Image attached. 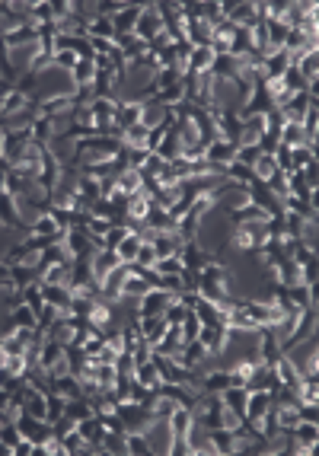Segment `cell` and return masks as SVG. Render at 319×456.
I'll use <instances>...</instances> for the list:
<instances>
[{
    "instance_id": "6da1fadb",
    "label": "cell",
    "mask_w": 319,
    "mask_h": 456,
    "mask_svg": "<svg viewBox=\"0 0 319 456\" xmlns=\"http://www.w3.org/2000/svg\"><path fill=\"white\" fill-rule=\"evenodd\" d=\"M208 198H211V204L223 207L227 214H230V211H236V207L252 204V198H249V185H243V182H233V179L217 182V185L208 192Z\"/></svg>"
},
{
    "instance_id": "7a4b0ae2",
    "label": "cell",
    "mask_w": 319,
    "mask_h": 456,
    "mask_svg": "<svg viewBox=\"0 0 319 456\" xmlns=\"http://www.w3.org/2000/svg\"><path fill=\"white\" fill-rule=\"evenodd\" d=\"M64 249L70 252V259H93L103 246H99L86 230H67V233H64Z\"/></svg>"
},
{
    "instance_id": "3957f363",
    "label": "cell",
    "mask_w": 319,
    "mask_h": 456,
    "mask_svg": "<svg viewBox=\"0 0 319 456\" xmlns=\"http://www.w3.org/2000/svg\"><path fill=\"white\" fill-rule=\"evenodd\" d=\"M115 412H118V418H122V424H125V431H144L147 424L153 422V412L138 405V402H118Z\"/></svg>"
},
{
    "instance_id": "277c9868",
    "label": "cell",
    "mask_w": 319,
    "mask_h": 456,
    "mask_svg": "<svg viewBox=\"0 0 319 456\" xmlns=\"http://www.w3.org/2000/svg\"><path fill=\"white\" fill-rule=\"evenodd\" d=\"M163 32H167V29H163V16H160V10L157 7L141 10V20H138V26H134V35H138L144 45H150V41L160 39Z\"/></svg>"
},
{
    "instance_id": "5b68a950",
    "label": "cell",
    "mask_w": 319,
    "mask_h": 456,
    "mask_svg": "<svg viewBox=\"0 0 319 456\" xmlns=\"http://www.w3.org/2000/svg\"><path fill=\"white\" fill-rule=\"evenodd\" d=\"M16 428H20V434L26 437V441H32V443H45L51 437V424L42 422V418H32V415H26V412H20Z\"/></svg>"
},
{
    "instance_id": "8992f818",
    "label": "cell",
    "mask_w": 319,
    "mask_h": 456,
    "mask_svg": "<svg viewBox=\"0 0 319 456\" xmlns=\"http://www.w3.org/2000/svg\"><path fill=\"white\" fill-rule=\"evenodd\" d=\"M176 300V294H169V290H147L144 297L138 300L141 304V310H138V316H163L167 313V306Z\"/></svg>"
},
{
    "instance_id": "52a82bcc",
    "label": "cell",
    "mask_w": 319,
    "mask_h": 456,
    "mask_svg": "<svg viewBox=\"0 0 319 456\" xmlns=\"http://www.w3.org/2000/svg\"><path fill=\"white\" fill-rule=\"evenodd\" d=\"M0 223H4V227H13V230H20V227L29 230V223L22 221V214H20V204H16V198L10 192H0Z\"/></svg>"
},
{
    "instance_id": "ba28073f",
    "label": "cell",
    "mask_w": 319,
    "mask_h": 456,
    "mask_svg": "<svg viewBox=\"0 0 319 456\" xmlns=\"http://www.w3.org/2000/svg\"><path fill=\"white\" fill-rule=\"evenodd\" d=\"M204 159H211V163H217V166H230L236 159V144L233 141H223V138L211 141V144L204 147Z\"/></svg>"
},
{
    "instance_id": "9c48e42d",
    "label": "cell",
    "mask_w": 319,
    "mask_h": 456,
    "mask_svg": "<svg viewBox=\"0 0 319 456\" xmlns=\"http://www.w3.org/2000/svg\"><path fill=\"white\" fill-rule=\"evenodd\" d=\"M141 10H144V7H138V4H134V7H128V4H125V7L112 16L115 39H118V35H131L134 32V26H138V20H141Z\"/></svg>"
},
{
    "instance_id": "30bf717a",
    "label": "cell",
    "mask_w": 319,
    "mask_h": 456,
    "mask_svg": "<svg viewBox=\"0 0 319 456\" xmlns=\"http://www.w3.org/2000/svg\"><path fill=\"white\" fill-rule=\"evenodd\" d=\"M169 325H167V319L163 316H141L138 319V332H141V339L147 341V345H157L160 339H163V332H167Z\"/></svg>"
},
{
    "instance_id": "8fae6325",
    "label": "cell",
    "mask_w": 319,
    "mask_h": 456,
    "mask_svg": "<svg viewBox=\"0 0 319 456\" xmlns=\"http://www.w3.org/2000/svg\"><path fill=\"white\" fill-rule=\"evenodd\" d=\"M90 265H93V275H96V281H103L105 275H112V271L122 265V259H118L115 249H99L96 256L90 259Z\"/></svg>"
},
{
    "instance_id": "7c38bea8",
    "label": "cell",
    "mask_w": 319,
    "mask_h": 456,
    "mask_svg": "<svg viewBox=\"0 0 319 456\" xmlns=\"http://www.w3.org/2000/svg\"><path fill=\"white\" fill-rule=\"evenodd\" d=\"M77 431H80V437H84V441L90 443L96 453H103V437H105V431H103V424H99L96 415L84 418V422H77Z\"/></svg>"
},
{
    "instance_id": "4fadbf2b",
    "label": "cell",
    "mask_w": 319,
    "mask_h": 456,
    "mask_svg": "<svg viewBox=\"0 0 319 456\" xmlns=\"http://www.w3.org/2000/svg\"><path fill=\"white\" fill-rule=\"evenodd\" d=\"M179 262L185 265V268L198 271V268H204V265L211 262V256H208V252H204L202 246H198V240H192V242H185V246L179 249Z\"/></svg>"
},
{
    "instance_id": "5bb4252c",
    "label": "cell",
    "mask_w": 319,
    "mask_h": 456,
    "mask_svg": "<svg viewBox=\"0 0 319 456\" xmlns=\"http://www.w3.org/2000/svg\"><path fill=\"white\" fill-rule=\"evenodd\" d=\"M134 380H138L141 386H150V389H157L160 383H163V377H160V367L153 364V358H147L144 364L134 367Z\"/></svg>"
},
{
    "instance_id": "9a60e30c",
    "label": "cell",
    "mask_w": 319,
    "mask_h": 456,
    "mask_svg": "<svg viewBox=\"0 0 319 456\" xmlns=\"http://www.w3.org/2000/svg\"><path fill=\"white\" fill-rule=\"evenodd\" d=\"M141 233H134V230H128L125 233V240L118 242L115 246V252H118V259H122V262H134V259H138V249H141Z\"/></svg>"
},
{
    "instance_id": "2e32d148",
    "label": "cell",
    "mask_w": 319,
    "mask_h": 456,
    "mask_svg": "<svg viewBox=\"0 0 319 456\" xmlns=\"http://www.w3.org/2000/svg\"><path fill=\"white\" fill-rule=\"evenodd\" d=\"M64 415H67L74 424L84 422V418H90V415H93L90 399H84V396H74V399H67V405H64Z\"/></svg>"
},
{
    "instance_id": "e0dca14e",
    "label": "cell",
    "mask_w": 319,
    "mask_h": 456,
    "mask_svg": "<svg viewBox=\"0 0 319 456\" xmlns=\"http://www.w3.org/2000/svg\"><path fill=\"white\" fill-rule=\"evenodd\" d=\"M86 39H105V41H115V29H112L109 16H96V20L86 26Z\"/></svg>"
},
{
    "instance_id": "ac0fdd59",
    "label": "cell",
    "mask_w": 319,
    "mask_h": 456,
    "mask_svg": "<svg viewBox=\"0 0 319 456\" xmlns=\"http://www.w3.org/2000/svg\"><path fill=\"white\" fill-rule=\"evenodd\" d=\"M227 386H233V380H230V370H214V373H208V377L202 380L204 393H217V396H221Z\"/></svg>"
},
{
    "instance_id": "d6986e66",
    "label": "cell",
    "mask_w": 319,
    "mask_h": 456,
    "mask_svg": "<svg viewBox=\"0 0 319 456\" xmlns=\"http://www.w3.org/2000/svg\"><path fill=\"white\" fill-rule=\"evenodd\" d=\"M93 77H96V64L93 61H77L74 70H70V80L77 83V90L80 86H93Z\"/></svg>"
},
{
    "instance_id": "ffe728a7",
    "label": "cell",
    "mask_w": 319,
    "mask_h": 456,
    "mask_svg": "<svg viewBox=\"0 0 319 456\" xmlns=\"http://www.w3.org/2000/svg\"><path fill=\"white\" fill-rule=\"evenodd\" d=\"M153 77H157V80H153V93H157V90H167V86H173V83L182 80V74L176 67H160Z\"/></svg>"
},
{
    "instance_id": "44dd1931",
    "label": "cell",
    "mask_w": 319,
    "mask_h": 456,
    "mask_svg": "<svg viewBox=\"0 0 319 456\" xmlns=\"http://www.w3.org/2000/svg\"><path fill=\"white\" fill-rule=\"evenodd\" d=\"M227 179H233V182H243V185H249L252 179H256V173H252V166H243V163H230L227 166Z\"/></svg>"
},
{
    "instance_id": "7402d4cb",
    "label": "cell",
    "mask_w": 319,
    "mask_h": 456,
    "mask_svg": "<svg viewBox=\"0 0 319 456\" xmlns=\"http://www.w3.org/2000/svg\"><path fill=\"white\" fill-rule=\"evenodd\" d=\"M179 332H182V341H195V339H198V332H202V323H198V316H195L192 310L185 313V319H182Z\"/></svg>"
},
{
    "instance_id": "603a6c76",
    "label": "cell",
    "mask_w": 319,
    "mask_h": 456,
    "mask_svg": "<svg viewBox=\"0 0 319 456\" xmlns=\"http://www.w3.org/2000/svg\"><path fill=\"white\" fill-rule=\"evenodd\" d=\"M153 268H157L160 275H179L185 265L179 262V256H163V259H157V262H153Z\"/></svg>"
},
{
    "instance_id": "cb8c5ba5",
    "label": "cell",
    "mask_w": 319,
    "mask_h": 456,
    "mask_svg": "<svg viewBox=\"0 0 319 456\" xmlns=\"http://www.w3.org/2000/svg\"><path fill=\"white\" fill-rule=\"evenodd\" d=\"M103 453H128L125 434H105L103 437Z\"/></svg>"
},
{
    "instance_id": "d4e9b609",
    "label": "cell",
    "mask_w": 319,
    "mask_h": 456,
    "mask_svg": "<svg viewBox=\"0 0 319 456\" xmlns=\"http://www.w3.org/2000/svg\"><path fill=\"white\" fill-rule=\"evenodd\" d=\"M185 313H188V306H182L179 300H173V304L167 306V313H163V319H167V325H182Z\"/></svg>"
},
{
    "instance_id": "484cf974",
    "label": "cell",
    "mask_w": 319,
    "mask_h": 456,
    "mask_svg": "<svg viewBox=\"0 0 319 456\" xmlns=\"http://www.w3.org/2000/svg\"><path fill=\"white\" fill-rule=\"evenodd\" d=\"M125 233H128V227H112L109 233L103 236V249H115L118 242L125 240Z\"/></svg>"
},
{
    "instance_id": "4316f807",
    "label": "cell",
    "mask_w": 319,
    "mask_h": 456,
    "mask_svg": "<svg viewBox=\"0 0 319 456\" xmlns=\"http://www.w3.org/2000/svg\"><path fill=\"white\" fill-rule=\"evenodd\" d=\"M259 147H236V163H243V166H252L259 159Z\"/></svg>"
},
{
    "instance_id": "83f0119b",
    "label": "cell",
    "mask_w": 319,
    "mask_h": 456,
    "mask_svg": "<svg viewBox=\"0 0 319 456\" xmlns=\"http://www.w3.org/2000/svg\"><path fill=\"white\" fill-rule=\"evenodd\" d=\"M32 447H35V443H32V441H26V437H22V441H20V443H16V447H13V456H32Z\"/></svg>"
},
{
    "instance_id": "f1b7e54d",
    "label": "cell",
    "mask_w": 319,
    "mask_h": 456,
    "mask_svg": "<svg viewBox=\"0 0 319 456\" xmlns=\"http://www.w3.org/2000/svg\"><path fill=\"white\" fill-rule=\"evenodd\" d=\"M0 287H13V284H10V265L7 262H0Z\"/></svg>"
},
{
    "instance_id": "f546056e",
    "label": "cell",
    "mask_w": 319,
    "mask_h": 456,
    "mask_svg": "<svg viewBox=\"0 0 319 456\" xmlns=\"http://www.w3.org/2000/svg\"><path fill=\"white\" fill-rule=\"evenodd\" d=\"M4 188H7V163L0 159V192H4Z\"/></svg>"
},
{
    "instance_id": "4dcf8cb0",
    "label": "cell",
    "mask_w": 319,
    "mask_h": 456,
    "mask_svg": "<svg viewBox=\"0 0 319 456\" xmlns=\"http://www.w3.org/2000/svg\"><path fill=\"white\" fill-rule=\"evenodd\" d=\"M0 456H13V447H10V443H4V441H0Z\"/></svg>"
}]
</instances>
